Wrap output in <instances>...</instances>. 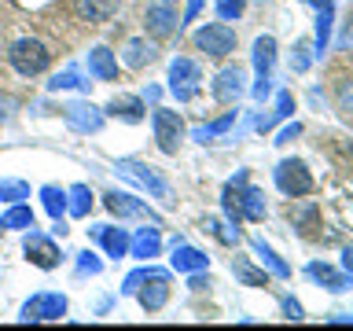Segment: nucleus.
<instances>
[{
    "mask_svg": "<svg viewBox=\"0 0 353 331\" xmlns=\"http://www.w3.org/2000/svg\"><path fill=\"white\" fill-rule=\"evenodd\" d=\"M199 11H203V0H188V11H184V22H192V19L199 15ZM184 22H181V26H184Z\"/></svg>",
    "mask_w": 353,
    "mask_h": 331,
    "instance_id": "37998d69",
    "label": "nucleus"
},
{
    "mask_svg": "<svg viewBox=\"0 0 353 331\" xmlns=\"http://www.w3.org/2000/svg\"><path fill=\"white\" fill-rule=\"evenodd\" d=\"M0 199L4 203H22V199H30V184L26 181H0Z\"/></svg>",
    "mask_w": 353,
    "mask_h": 331,
    "instance_id": "473e14b6",
    "label": "nucleus"
},
{
    "mask_svg": "<svg viewBox=\"0 0 353 331\" xmlns=\"http://www.w3.org/2000/svg\"><path fill=\"white\" fill-rule=\"evenodd\" d=\"M143 22H148V33L154 41H165V37H173L176 33V11L170 8V0H159V4H151L148 8V15H143Z\"/></svg>",
    "mask_w": 353,
    "mask_h": 331,
    "instance_id": "9b49d317",
    "label": "nucleus"
},
{
    "mask_svg": "<svg viewBox=\"0 0 353 331\" xmlns=\"http://www.w3.org/2000/svg\"><path fill=\"white\" fill-rule=\"evenodd\" d=\"M88 70H92L99 81H118V63H114V55H110V48L88 52Z\"/></svg>",
    "mask_w": 353,
    "mask_h": 331,
    "instance_id": "6ab92c4d",
    "label": "nucleus"
},
{
    "mask_svg": "<svg viewBox=\"0 0 353 331\" xmlns=\"http://www.w3.org/2000/svg\"><path fill=\"white\" fill-rule=\"evenodd\" d=\"M63 118H66V126H70L74 132H96L99 126H103V110L92 107V103H85V99L66 103L63 107Z\"/></svg>",
    "mask_w": 353,
    "mask_h": 331,
    "instance_id": "9d476101",
    "label": "nucleus"
},
{
    "mask_svg": "<svg viewBox=\"0 0 353 331\" xmlns=\"http://www.w3.org/2000/svg\"><path fill=\"white\" fill-rule=\"evenodd\" d=\"M77 269H81V272H88V276H96L99 269H103V261H99L92 250H81V254H77Z\"/></svg>",
    "mask_w": 353,
    "mask_h": 331,
    "instance_id": "e433bc0d",
    "label": "nucleus"
},
{
    "mask_svg": "<svg viewBox=\"0 0 353 331\" xmlns=\"http://www.w3.org/2000/svg\"><path fill=\"white\" fill-rule=\"evenodd\" d=\"M170 265H173L176 272H206L210 258H206L203 250L188 247V243H173V258H170Z\"/></svg>",
    "mask_w": 353,
    "mask_h": 331,
    "instance_id": "dca6fc26",
    "label": "nucleus"
},
{
    "mask_svg": "<svg viewBox=\"0 0 353 331\" xmlns=\"http://www.w3.org/2000/svg\"><path fill=\"white\" fill-rule=\"evenodd\" d=\"M243 15V0H217V19L221 22H232Z\"/></svg>",
    "mask_w": 353,
    "mask_h": 331,
    "instance_id": "c9c22d12",
    "label": "nucleus"
},
{
    "mask_svg": "<svg viewBox=\"0 0 353 331\" xmlns=\"http://www.w3.org/2000/svg\"><path fill=\"white\" fill-rule=\"evenodd\" d=\"M59 317H66V298L55 294V291L33 294L30 302L22 305V313H19L22 324H44V320H59Z\"/></svg>",
    "mask_w": 353,
    "mask_h": 331,
    "instance_id": "20e7f679",
    "label": "nucleus"
},
{
    "mask_svg": "<svg viewBox=\"0 0 353 331\" xmlns=\"http://www.w3.org/2000/svg\"><path fill=\"white\" fill-rule=\"evenodd\" d=\"M232 121H236V110H228V114H225V118H217L214 126H199V129H192V140H199V143L214 140V137H221V132H228Z\"/></svg>",
    "mask_w": 353,
    "mask_h": 331,
    "instance_id": "7c9ffc66",
    "label": "nucleus"
},
{
    "mask_svg": "<svg viewBox=\"0 0 353 331\" xmlns=\"http://www.w3.org/2000/svg\"><path fill=\"white\" fill-rule=\"evenodd\" d=\"M291 114H294V99H291V92H280V96H276V110L269 118H258V129L265 132V129H272L280 118H291Z\"/></svg>",
    "mask_w": 353,
    "mask_h": 331,
    "instance_id": "c756f323",
    "label": "nucleus"
},
{
    "mask_svg": "<svg viewBox=\"0 0 353 331\" xmlns=\"http://www.w3.org/2000/svg\"><path fill=\"white\" fill-rule=\"evenodd\" d=\"M250 247H254V254L261 258V265H269V269H272V276H280V280H287V276H291V265H287L272 247H265V239H254Z\"/></svg>",
    "mask_w": 353,
    "mask_h": 331,
    "instance_id": "5701e85b",
    "label": "nucleus"
},
{
    "mask_svg": "<svg viewBox=\"0 0 353 331\" xmlns=\"http://www.w3.org/2000/svg\"><path fill=\"white\" fill-rule=\"evenodd\" d=\"M148 272H151V265H148V269L129 272V276H125V283H121V294H137V287H140L143 280H148Z\"/></svg>",
    "mask_w": 353,
    "mask_h": 331,
    "instance_id": "4c0bfd02",
    "label": "nucleus"
},
{
    "mask_svg": "<svg viewBox=\"0 0 353 331\" xmlns=\"http://www.w3.org/2000/svg\"><path fill=\"white\" fill-rule=\"evenodd\" d=\"M110 114L121 118V121H143V103L137 96H118V99H110Z\"/></svg>",
    "mask_w": 353,
    "mask_h": 331,
    "instance_id": "b1692460",
    "label": "nucleus"
},
{
    "mask_svg": "<svg viewBox=\"0 0 353 331\" xmlns=\"http://www.w3.org/2000/svg\"><path fill=\"white\" fill-rule=\"evenodd\" d=\"M66 210H70V217H88V210H92V192H88V184H74L70 192H66Z\"/></svg>",
    "mask_w": 353,
    "mask_h": 331,
    "instance_id": "a878e982",
    "label": "nucleus"
},
{
    "mask_svg": "<svg viewBox=\"0 0 353 331\" xmlns=\"http://www.w3.org/2000/svg\"><path fill=\"white\" fill-rule=\"evenodd\" d=\"M52 92H59V88H88V81H81V74L77 70H63V74H55L52 81H48Z\"/></svg>",
    "mask_w": 353,
    "mask_h": 331,
    "instance_id": "72a5a7b5",
    "label": "nucleus"
},
{
    "mask_svg": "<svg viewBox=\"0 0 353 331\" xmlns=\"http://www.w3.org/2000/svg\"><path fill=\"white\" fill-rule=\"evenodd\" d=\"M103 203H107V210H110L114 217H148L151 225H159V214H151V210L143 206L140 199H132V195H125V192H110Z\"/></svg>",
    "mask_w": 353,
    "mask_h": 331,
    "instance_id": "ddd939ff",
    "label": "nucleus"
},
{
    "mask_svg": "<svg viewBox=\"0 0 353 331\" xmlns=\"http://www.w3.org/2000/svg\"><path fill=\"white\" fill-rule=\"evenodd\" d=\"M316 8V41H313V55L324 59L327 44H331V19H335V4L331 0H309Z\"/></svg>",
    "mask_w": 353,
    "mask_h": 331,
    "instance_id": "2eb2a0df",
    "label": "nucleus"
},
{
    "mask_svg": "<svg viewBox=\"0 0 353 331\" xmlns=\"http://www.w3.org/2000/svg\"><path fill=\"white\" fill-rule=\"evenodd\" d=\"M74 11H77L85 22H107V19L118 11V0H77Z\"/></svg>",
    "mask_w": 353,
    "mask_h": 331,
    "instance_id": "aec40b11",
    "label": "nucleus"
},
{
    "mask_svg": "<svg viewBox=\"0 0 353 331\" xmlns=\"http://www.w3.org/2000/svg\"><path fill=\"white\" fill-rule=\"evenodd\" d=\"M22 254H26L37 269H55V265L63 261V250L55 247L48 236H41V232H30L26 243H22Z\"/></svg>",
    "mask_w": 353,
    "mask_h": 331,
    "instance_id": "1a4fd4ad",
    "label": "nucleus"
},
{
    "mask_svg": "<svg viewBox=\"0 0 353 331\" xmlns=\"http://www.w3.org/2000/svg\"><path fill=\"white\" fill-rule=\"evenodd\" d=\"M8 59H11V66H15L19 74L33 77V74H44V70H48V63H52V52L44 48L41 41H33V37H22V41H15V44H11Z\"/></svg>",
    "mask_w": 353,
    "mask_h": 331,
    "instance_id": "f257e3e1",
    "label": "nucleus"
},
{
    "mask_svg": "<svg viewBox=\"0 0 353 331\" xmlns=\"http://www.w3.org/2000/svg\"><path fill=\"white\" fill-rule=\"evenodd\" d=\"M41 203H44V210H48L55 221H63V214H66V192H63V188L44 184L41 188Z\"/></svg>",
    "mask_w": 353,
    "mask_h": 331,
    "instance_id": "cd10ccee",
    "label": "nucleus"
},
{
    "mask_svg": "<svg viewBox=\"0 0 353 331\" xmlns=\"http://www.w3.org/2000/svg\"><path fill=\"white\" fill-rule=\"evenodd\" d=\"M159 250H162V236H159V228H140L137 236L129 239V254H132V258H140V261L159 258Z\"/></svg>",
    "mask_w": 353,
    "mask_h": 331,
    "instance_id": "a211bd4d",
    "label": "nucleus"
},
{
    "mask_svg": "<svg viewBox=\"0 0 353 331\" xmlns=\"http://www.w3.org/2000/svg\"><path fill=\"white\" fill-rule=\"evenodd\" d=\"M151 126H154V140H159V148H162L165 154H173L176 143H181V137H184L181 114H176V110H165V107H154Z\"/></svg>",
    "mask_w": 353,
    "mask_h": 331,
    "instance_id": "0eeeda50",
    "label": "nucleus"
},
{
    "mask_svg": "<svg viewBox=\"0 0 353 331\" xmlns=\"http://www.w3.org/2000/svg\"><path fill=\"white\" fill-rule=\"evenodd\" d=\"M272 177H276V188H280L283 195H291V199H302V195L313 192V177H309L305 162H298V159H283L272 170Z\"/></svg>",
    "mask_w": 353,
    "mask_h": 331,
    "instance_id": "7ed1b4c3",
    "label": "nucleus"
},
{
    "mask_svg": "<svg viewBox=\"0 0 353 331\" xmlns=\"http://www.w3.org/2000/svg\"><path fill=\"white\" fill-rule=\"evenodd\" d=\"M199 81H203V70H199L195 59H173L170 63V92L176 96V103H188V99L199 96Z\"/></svg>",
    "mask_w": 353,
    "mask_h": 331,
    "instance_id": "f03ea898",
    "label": "nucleus"
},
{
    "mask_svg": "<svg viewBox=\"0 0 353 331\" xmlns=\"http://www.w3.org/2000/svg\"><path fill=\"white\" fill-rule=\"evenodd\" d=\"M309 63H313V52H309V41H298L294 52H291V70L294 74H305Z\"/></svg>",
    "mask_w": 353,
    "mask_h": 331,
    "instance_id": "f704fd0d",
    "label": "nucleus"
},
{
    "mask_svg": "<svg viewBox=\"0 0 353 331\" xmlns=\"http://www.w3.org/2000/svg\"><path fill=\"white\" fill-rule=\"evenodd\" d=\"M0 228H33V210L15 203L4 217H0Z\"/></svg>",
    "mask_w": 353,
    "mask_h": 331,
    "instance_id": "2f4dec72",
    "label": "nucleus"
},
{
    "mask_svg": "<svg viewBox=\"0 0 353 331\" xmlns=\"http://www.w3.org/2000/svg\"><path fill=\"white\" fill-rule=\"evenodd\" d=\"M342 261H346V269L353 272V247H346V254H342Z\"/></svg>",
    "mask_w": 353,
    "mask_h": 331,
    "instance_id": "a18cd8bd",
    "label": "nucleus"
},
{
    "mask_svg": "<svg viewBox=\"0 0 353 331\" xmlns=\"http://www.w3.org/2000/svg\"><path fill=\"white\" fill-rule=\"evenodd\" d=\"M148 63H154V48H151L143 37H132V41L125 44V66L140 70V66H148Z\"/></svg>",
    "mask_w": 353,
    "mask_h": 331,
    "instance_id": "393cba45",
    "label": "nucleus"
},
{
    "mask_svg": "<svg viewBox=\"0 0 353 331\" xmlns=\"http://www.w3.org/2000/svg\"><path fill=\"white\" fill-rule=\"evenodd\" d=\"M313 214H316L313 206H302V210H294V214H291V221H294V225H305V221L313 217Z\"/></svg>",
    "mask_w": 353,
    "mask_h": 331,
    "instance_id": "79ce46f5",
    "label": "nucleus"
},
{
    "mask_svg": "<svg viewBox=\"0 0 353 331\" xmlns=\"http://www.w3.org/2000/svg\"><path fill=\"white\" fill-rule=\"evenodd\" d=\"M137 298H140V305L148 309V313H159V309L170 302V272L151 269L148 280L137 287Z\"/></svg>",
    "mask_w": 353,
    "mask_h": 331,
    "instance_id": "6e6552de",
    "label": "nucleus"
},
{
    "mask_svg": "<svg viewBox=\"0 0 353 331\" xmlns=\"http://www.w3.org/2000/svg\"><path fill=\"white\" fill-rule=\"evenodd\" d=\"M298 132H302V126H298V121H294V126H287V129H280V137H276V143H287V140H294Z\"/></svg>",
    "mask_w": 353,
    "mask_h": 331,
    "instance_id": "a19ab883",
    "label": "nucleus"
},
{
    "mask_svg": "<svg viewBox=\"0 0 353 331\" xmlns=\"http://www.w3.org/2000/svg\"><path fill=\"white\" fill-rule=\"evenodd\" d=\"M305 272L313 276L316 283H324L327 291H350V283H353L350 276H342V272H335V269H331V265H320V261H313Z\"/></svg>",
    "mask_w": 353,
    "mask_h": 331,
    "instance_id": "412c9836",
    "label": "nucleus"
},
{
    "mask_svg": "<svg viewBox=\"0 0 353 331\" xmlns=\"http://www.w3.org/2000/svg\"><path fill=\"white\" fill-rule=\"evenodd\" d=\"M206 232H210V236H214L217 243H225V247H236V243H239V228L232 225V221L206 217Z\"/></svg>",
    "mask_w": 353,
    "mask_h": 331,
    "instance_id": "bb28decb",
    "label": "nucleus"
},
{
    "mask_svg": "<svg viewBox=\"0 0 353 331\" xmlns=\"http://www.w3.org/2000/svg\"><path fill=\"white\" fill-rule=\"evenodd\" d=\"M232 272H236V280H243L247 287H269V276H265L261 269H254L247 258H236V261H232Z\"/></svg>",
    "mask_w": 353,
    "mask_h": 331,
    "instance_id": "c85d7f7f",
    "label": "nucleus"
},
{
    "mask_svg": "<svg viewBox=\"0 0 353 331\" xmlns=\"http://www.w3.org/2000/svg\"><path fill=\"white\" fill-rule=\"evenodd\" d=\"M269 77H258V85H254V96H258V99H265V96H269Z\"/></svg>",
    "mask_w": 353,
    "mask_h": 331,
    "instance_id": "c03bdc74",
    "label": "nucleus"
},
{
    "mask_svg": "<svg viewBox=\"0 0 353 331\" xmlns=\"http://www.w3.org/2000/svg\"><path fill=\"white\" fill-rule=\"evenodd\" d=\"M236 199H239V210L247 221H265V195L258 188L247 184V170H239V184H236Z\"/></svg>",
    "mask_w": 353,
    "mask_h": 331,
    "instance_id": "f8f14e48",
    "label": "nucleus"
},
{
    "mask_svg": "<svg viewBox=\"0 0 353 331\" xmlns=\"http://www.w3.org/2000/svg\"><path fill=\"white\" fill-rule=\"evenodd\" d=\"M92 236H96L99 243H103L107 258H125V254H129V232H125V228L96 225V228H92Z\"/></svg>",
    "mask_w": 353,
    "mask_h": 331,
    "instance_id": "f3484780",
    "label": "nucleus"
},
{
    "mask_svg": "<svg viewBox=\"0 0 353 331\" xmlns=\"http://www.w3.org/2000/svg\"><path fill=\"white\" fill-rule=\"evenodd\" d=\"M283 313H287V320H294V324H298V320H302V305H298L294 298H283Z\"/></svg>",
    "mask_w": 353,
    "mask_h": 331,
    "instance_id": "ea45409f",
    "label": "nucleus"
},
{
    "mask_svg": "<svg viewBox=\"0 0 353 331\" xmlns=\"http://www.w3.org/2000/svg\"><path fill=\"white\" fill-rule=\"evenodd\" d=\"M350 320H353V317H350Z\"/></svg>",
    "mask_w": 353,
    "mask_h": 331,
    "instance_id": "49530a36",
    "label": "nucleus"
},
{
    "mask_svg": "<svg viewBox=\"0 0 353 331\" xmlns=\"http://www.w3.org/2000/svg\"><path fill=\"white\" fill-rule=\"evenodd\" d=\"M114 170L125 177V181H132V184H140V188H148V192L154 195V199H162V203H170V184L162 181L159 173L151 170V166H143V162H132V159H121Z\"/></svg>",
    "mask_w": 353,
    "mask_h": 331,
    "instance_id": "423d86ee",
    "label": "nucleus"
},
{
    "mask_svg": "<svg viewBox=\"0 0 353 331\" xmlns=\"http://www.w3.org/2000/svg\"><path fill=\"white\" fill-rule=\"evenodd\" d=\"M335 99H339V110L353 114V81H342V85H339V92H335Z\"/></svg>",
    "mask_w": 353,
    "mask_h": 331,
    "instance_id": "58836bf2",
    "label": "nucleus"
},
{
    "mask_svg": "<svg viewBox=\"0 0 353 331\" xmlns=\"http://www.w3.org/2000/svg\"><path fill=\"white\" fill-rule=\"evenodd\" d=\"M239 96H243V70L239 66H225L214 77V99L217 103H236Z\"/></svg>",
    "mask_w": 353,
    "mask_h": 331,
    "instance_id": "4468645a",
    "label": "nucleus"
},
{
    "mask_svg": "<svg viewBox=\"0 0 353 331\" xmlns=\"http://www.w3.org/2000/svg\"><path fill=\"white\" fill-rule=\"evenodd\" d=\"M195 48L206 52L210 59H225V55L236 52V33H232L225 22H210L195 33Z\"/></svg>",
    "mask_w": 353,
    "mask_h": 331,
    "instance_id": "39448f33",
    "label": "nucleus"
},
{
    "mask_svg": "<svg viewBox=\"0 0 353 331\" xmlns=\"http://www.w3.org/2000/svg\"><path fill=\"white\" fill-rule=\"evenodd\" d=\"M272 63H276V41L265 33V37L254 41V70H258V77H269Z\"/></svg>",
    "mask_w": 353,
    "mask_h": 331,
    "instance_id": "4be33fe9",
    "label": "nucleus"
}]
</instances>
